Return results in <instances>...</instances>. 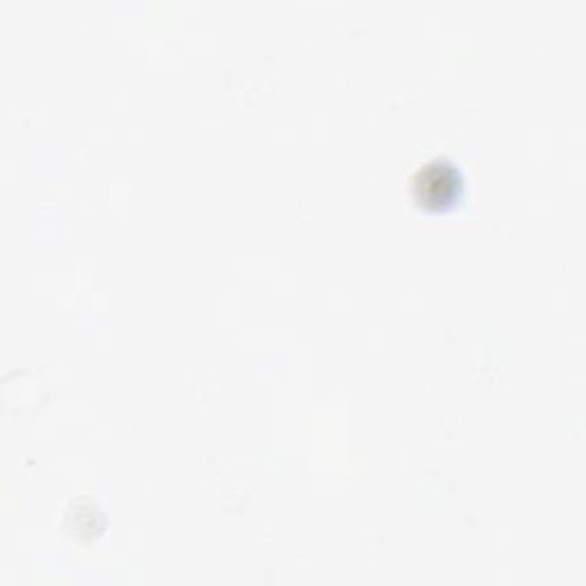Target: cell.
<instances>
[{
    "instance_id": "6da1fadb",
    "label": "cell",
    "mask_w": 586,
    "mask_h": 586,
    "mask_svg": "<svg viewBox=\"0 0 586 586\" xmlns=\"http://www.w3.org/2000/svg\"><path fill=\"white\" fill-rule=\"evenodd\" d=\"M415 191L424 204H449L461 193V176L449 163H431L417 174Z\"/></svg>"
}]
</instances>
